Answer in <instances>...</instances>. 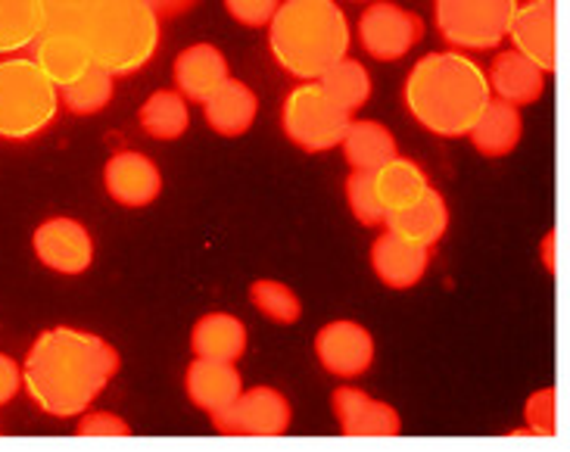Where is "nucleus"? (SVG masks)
Instances as JSON below:
<instances>
[{
  "label": "nucleus",
  "mask_w": 570,
  "mask_h": 452,
  "mask_svg": "<svg viewBox=\"0 0 570 452\" xmlns=\"http://www.w3.org/2000/svg\"><path fill=\"white\" fill-rule=\"evenodd\" d=\"M346 200H350V209L362 225H384L386 222L384 206L377 200V190L371 181V171L353 169V175L346 178Z\"/></svg>",
  "instance_id": "nucleus-31"
},
{
  "label": "nucleus",
  "mask_w": 570,
  "mask_h": 452,
  "mask_svg": "<svg viewBox=\"0 0 570 452\" xmlns=\"http://www.w3.org/2000/svg\"><path fill=\"white\" fill-rule=\"evenodd\" d=\"M334 415L340 431L346 436H400L402 419L390 403H381L358 387H337L334 396Z\"/></svg>",
  "instance_id": "nucleus-14"
},
{
  "label": "nucleus",
  "mask_w": 570,
  "mask_h": 452,
  "mask_svg": "<svg viewBox=\"0 0 570 452\" xmlns=\"http://www.w3.org/2000/svg\"><path fill=\"white\" fill-rule=\"evenodd\" d=\"M91 62L109 76H131L154 60L159 47V10L150 0H97L76 22Z\"/></svg>",
  "instance_id": "nucleus-4"
},
{
  "label": "nucleus",
  "mask_w": 570,
  "mask_h": 452,
  "mask_svg": "<svg viewBox=\"0 0 570 452\" xmlns=\"http://www.w3.org/2000/svg\"><path fill=\"white\" fill-rule=\"evenodd\" d=\"M140 128L156 140H175L190 128V109L178 91H154L138 112Z\"/></svg>",
  "instance_id": "nucleus-27"
},
{
  "label": "nucleus",
  "mask_w": 570,
  "mask_h": 452,
  "mask_svg": "<svg viewBox=\"0 0 570 452\" xmlns=\"http://www.w3.org/2000/svg\"><path fill=\"white\" fill-rule=\"evenodd\" d=\"M281 122H284V135L296 147H303L308 154H324V150L340 147V140L353 122V112L340 107L315 78V81H299L284 97Z\"/></svg>",
  "instance_id": "nucleus-6"
},
{
  "label": "nucleus",
  "mask_w": 570,
  "mask_h": 452,
  "mask_svg": "<svg viewBox=\"0 0 570 452\" xmlns=\"http://www.w3.org/2000/svg\"><path fill=\"white\" fill-rule=\"evenodd\" d=\"M527 424H530L533 434H556V390L546 387L530 396V403H527Z\"/></svg>",
  "instance_id": "nucleus-33"
},
{
  "label": "nucleus",
  "mask_w": 570,
  "mask_h": 452,
  "mask_svg": "<svg viewBox=\"0 0 570 452\" xmlns=\"http://www.w3.org/2000/svg\"><path fill=\"white\" fill-rule=\"evenodd\" d=\"M190 350L203 358L240 362V356L247 353V327L237 315L209 312L197 318V325L190 331Z\"/></svg>",
  "instance_id": "nucleus-22"
},
{
  "label": "nucleus",
  "mask_w": 570,
  "mask_h": 452,
  "mask_svg": "<svg viewBox=\"0 0 570 452\" xmlns=\"http://www.w3.org/2000/svg\"><path fill=\"white\" fill-rule=\"evenodd\" d=\"M119 372V353L100 334L47 327L22 362V387L50 419H78Z\"/></svg>",
  "instance_id": "nucleus-1"
},
{
  "label": "nucleus",
  "mask_w": 570,
  "mask_h": 452,
  "mask_svg": "<svg viewBox=\"0 0 570 452\" xmlns=\"http://www.w3.org/2000/svg\"><path fill=\"white\" fill-rule=\"evenodd\" d=\"M19 387H22V365L13 356L0 353V405L13 403Z\"/></svg>",
  "instance_id": "nucleus-36"
},
{
  "label": "nucleus",
  "mask_w": 570,
  "mask_h": 452,
  "mask_svg": "<svg viewBox=\"0 0 570 452\" xmlns=\"http://www.w3.org/2000/svg\"><path fill=\"white\" fill-rule=\"evenodd\" d=\"M521 131H524L521 109L514 107V104H505V100L493 97L487 104V109L478 116V122L471 125L468 138H471V144L483 156H505L518 147Z\"/></svg>",
  "instance_id": "nucleus-23"
},
{
  "label": "nucleus",
  "mask_w": 570,
  "mask_h": 452,
  "mask_svg": "<svg viewBox=\"0 0 570 452\" xmlns=\"http://www.w3.org/2000/svg\"><path fill=\"white\" fill-rule=\"evenodd\" d=\"M281 7V0H225V10L247 29H265L272 16Z\"/></svg>",
  "instance_id": "nucleus-32"
},
{
  "label": "nucleus",
  "mask_w": 570,
  "mask_h": 452,
  "mask_svg": "<svg viewBox=\"0 0 570 452\" xmlns=\"http://www.w3.org/2000/svg\"><path fill=\"white\" fill-rule=\"evenodd\" d=\"M318 85L337 100L340 107L350 109V112L365 107L371 97L368 69L358 60H350V57H343L340 62H334V66L318 78Z\"/></svg>",
  "instance_id": "nucleus-29"
},
{
  "label": "nucleus",
  "mask_w": 570,
  "mask_h": 452,
  "mask_svg": "<svg viewBox=\"0 0 570 452\" xmlns=\"http://www.w3.org/2000/svg\"><path fill=\"white\" fill-rule=\"evenodd\" d=\"M346 163L358 171H374L384 166L386 159L400 154L396 150V138L390 135V128L374 119H353L346 135L340 140Z\"/></svg>",
  "instance_id": "nucleus-25"
},
{
  "label": "nucleus",
  "mask_w": 570,
  "mask_h": 452,
  "mask_svg": "<svg viewBox=\"0 0 570 452\" xmlns=\"http://www.w3.org/2000/svg\"><path fill=\"white\" fill-rule=\"evenodd\" d=\"M384 225L390 232L405 237V240H412V244L433 247V244L443 240V234L449 228V206L440 190L428 187L415 203H409V206H402L396 213H390Z\"/></svg>",
  "instance_id": "nucleus-20"
},
{
  "label": "nucleus",
  "mask_w": 570,
  "mask_h": 452,
  "mask_svg": "<svg viewBox=\"0 0 570 452\" xmlns=\"http://www.w3.org/2000/svg\"><path fill=\"white\" fill-rule=\"evenodd\" d=\"M315 356L324 365V372L337 374V377H355V374L368 372L374 362V337L368 334V327H362L358 322L340 318L315 334Z\"/></svg>",
  "instance_id": "nucleus-12"
},
{
  "label": "nucleus",
  "mask_w": 570,
  "mask_h": 452,
  "mask_svg": "<svg viewBox=\"0 0 570 452\" xmlns=\"http://www.w3.org/2000/svg\"><path fill=\"white\" fill-rule=\"evenodd\" d=\"M78 436H131L128 421L112 412H81L76 428Z\"/></svg>",
  "instance_id": "nucleus-34"
},
{
  "label": "nucleus",
  "mask_w": 570,
  "mask_h": 452,
  "mask_svg": "<svg viewBox=\"0 0 570 452\" xmlns=\"http://www.w3.org/2000/svg\"><path fill=\"white\" fill-rule=\"evenodd\" d=\"M47 26L45 0H0V53L29 50Z\"/></svg>",
  "instance_id": "nucleus-26"
},
{
  "label": "nucleus",
  "mask_w": 570,
  "mask_h": 452,
  "mask_svg": "<svg viewBox=\"0 0 570 452\" xmlns=\"http://www.w3.org/2000/svg\"><path fill=\"white\" fill-rule=\"evenodd\" d=\"M268 29V50L293 78L315 81L350 53L353 31L337 0H281Z\"/></svg>",
  "instance_id": "nucleus-3"
},
{
  "label": "nucleus",
  "mask_w": 570,
  "mask_h": 452,
  "mask_svg": "<svg viewBox=\"0 0 570 452\" xmlns=\"http://www.w3.org/2000/svg\"><path fill=\"white\" fill-rule=\"evenodd\" d=\"M104 187L116 203L122 206H147L159 197L163 190V175L150 156L122 150L109 156L104 166Z\"/></svg>",
  "instance_id": "nucleus-15"
},
{
  "label": "nucleus",
  "mask_w": 570,
  "mask_h": 452,
  "mask_svg": "<svg viewBox=\"0 0 570 452\" xmlns=\"http://www.w3.org/2000/svg\"><path fill=\"white\" fill-rule=\"evenodd\" d=\"M521 0H433V19L452 50H495L509 38Z\"/></svg>",
  "instance_id": "nucleus-7"
},
{
  "label": "nucleus",
  "mask_w": 570,
  "mask_h": 452,
  "mask_svg": "<svg viewBox=\"0 0 570 452\" xmlns=\"http://www.w3.org/2000/svg\"><path fill=\"white\" fill-rule=\"evenodd\" d=\"M175 91L190 104H203L232 78L228 60L216 45H190L175 57Z\"/></svg>",
  "instance_id": "nucleus-18"
},
{
  "label": "nucleus",
  "mask_w": 570,
  "mask_h": 452,
  "mask_svg": "<svg viewBox=\"0 0 570 452\" xmlns=\"http://www.w3.org/2000/svg\"><path fill=\"white\" fill-rule=\"evenodd\" d=\"M31 47H35L31 60L41 66V72L57 88L76 81L81 72H88L94 66L88 41H85V35L76 22H47L45 31L38 35V41Z\"/></svg>",
  "instance_id": "nucleus-11"
},
{
  "label": "nucleus",
  "mask_w": 570,
  "mask_h": 452,
  "mask_svg": "<svg viewBox=\"0 0 570 452\" xmlns=\"http://www.w3.org/2000/svg\"><path fill=\"white\" fill-rule=\"evenodd\" d=\"M112 94H116L112 76H109L107 69H100V66H91L76 81L62 85L60 104L69 112H76V116H94V112H100V109L107 107L109 100H112Z\"/></svg>",
  "instance_id": "nucleus-28"
},
{
  "label": "nucleus",
  "mask_w": 570,
  "mask_h": 452,
  "mask_svg": "<svg viewBox=\"0 0 570 452\" xmlns=\"http://www.w3.org/2000/svg\"><path fill=\"white\" fill-rule=\"evenodd\" d=\"M402 97L421 128L440 138H462L493 100V91L480 62L462 50H440L412 66Z\"/></svg>",
  "instance_id": "nucleus-2"
},
{
  "label": "nucleus",
  "mask_w": 570,
  "mask_h": 452,
  "mask_svg": "<svg viewBox=\"0 0 570 452\" xmlns=\"http://www.w3.org/2000/svg\"><path fill=\"white\" fill-rule=\"evenodd\" d=\"M424 38L421 16L390 0H374L358 16V45L374 60H400Z\"/></svg>",
  "instance_id": "nucleus-8"
},
{
  "label": "nucleus",
  "mask_w": 570,
  "mask_h": 452,
  "mask_svg": "<svg viewBox=\"0 0 570 452\" xmlns=\"http://www.w3.org/2000/svg\"><path fill=\"white\" fill-rule=\"evenodd\" d=\"M487 81H490V91L499 100L524 107V104L540 100L542 88H546V72L537 62H530L511 47V50L495 53L493 62H490V72H487Z\"/></svg>",
  "instance_id": "nucleus-19"
},
{
  "label": "nucleus",
  "mask_w": 570,
  "mask_h": 452,
  "mask_svg": "<svg viewBox=\"0 0 570 452\" xmlns=\"http://www.w3.org/2000/svg\"><path fill=\"white\" fill-rule=\"evenodd\" d=\"M371 181H374L377 200L384 206L386 216L402 209V206H409V203H415L431 187L428 171L400 154L393 156V159H386L381 169L371 171Z\"/></svg>",
  "instance_id": "nucleus-24"
},
{
  "label": "nucleus",
  "mask_w": 570,
  "mask_h": 452,
  "mask_svg": "<svg viewBox=\"0 0 570 452\" xmlns=\"http://www.w3.org/2000/svg\"><path fill=\"white\" fill-rule=\"evenodd\" d=\"M514 50L537 62L549 76L556 69V0H524L518 3L509 26Z\"/></svg>",
  "instance_id": "nucleus-13"
},
{
  "label": "nucleus",
  "mask_w": 570,
  "mask_h": 452,
  "mask_svg": "<svg viewBox=\"0 0 570 452\" xmlns=\"http://www.w3.org/2000/svg\"><path fill=\"white\" fill-rule=\"evenodd\" d=\"M185 390L197 409H203L206 415H218L240 396L244 377L237 372V362L197 356L187 365Z\"/></svg>",
  "instance_id": "nucleus-17"
},
{
  "label": "nucleus",
  "mask_w": 570,
  "mask_h": 452,
  "mask_svg": "<svg viewBox=\"0 0 570 452\" xmlns=\"http://www.w3.org/2000/svg\"><path fill=\"white\" fill-rule=\"evenodd\" d=\"M428 265H431V247L412 244L390 228L371 244V268L381 278V284L393 287V291L415 287L417 281L424 278Z\"/></svg>",
  "instance_id": "nucleus-16"
},
{
  "label": "nucleus",
  "mask_w": 570,
  "mask_h": 452,
  "mask_svg": "<svg viewBox=\"0 0 570 452\" xmlns=\"http://www.w3.org/2000/svg\"><path fill=\"white\" fill-rule=\"evenodd\" d=\"M213 428L232 436H281L291 431V403L275 387H249L240 390L225 412L209 415Z\"/></svg>",
  "instance_id": "nucleus-9"
},
{
  "label": "nucleus",
  "mask_w": 570,
  "mask_h": 452,
  "mask_svg": "<svg viewBox=\"0 0 570 452\" xmlns=\"http://www.w3.org/2000/svg\"><path fill=\"white\" fill-rule=\"evenodd\" d=\"M256 109H259V100H256L253 88L237 78H228L213 97L203 100V119L218 135L240 138V135H247L249 125L256 119Z\"/></svg>",
  "instance_id": "nucleus-21"
},
{
  "label": "nucleus",
  "mask_w": 570,
  "mask_h": 452,
  "mask_svg": "<svg viewBox=\"0 0 570 452\" xmlns=\"http://www.w3.org/2000/svg\"><path fill=\"white\" fill-rule=\"evenodd\" d=\"M249 299H253L256 309L263 312V315H268L272 322H278V325H293V322H299V315H303L299 296L293 294L287 284H281V281H253V284H249Z\"/></svg>",
  "instance_id": "nucleus-30"
},
{
  "label": "nucleus",
  "mask_w": 570,
  "mask_h": 452,
  "mask_svg": "<svg viewBox=\"0 0 570 452\" xmlns=\"http://www.w3.org/2000/svg\"><path fill=\"white\" fill-rule=\"evenodd\" d=\"M60 112V88L31 57L0 60V138L29 140L50 128Z\"/></svg>",
  "instance_id": "nucleus-5"
},
{
  "label": "nucleus",
  "mask_w": 570,
  "mask_h": 452,
  "mask_svg": "<svg viewBox=\"0 0 570 452\" xmlns=\"http://www.w3.org/2000/svg\"><path fill=\"white\" fill-rule=\"evenodd\" d=\"M159 13H178V10H185V7H190L194 0H150Z\"/></svg>",
  "instance_id": "nucleus-37"
},
{
  "label": "nucleus",
  "mask_w": 570,
  "mask_h": 452,
  "mask_svg": "<svg viewBox=\"0 0 570 452\" xmlns=\"http://www.w3.org/2000/svg\"><path fill=\"white\" fill-rule=\"evenodd\" d=\"M31 247H35L38 263L69 278L88 272L94 263V237L78 218L57 216L41 222L31 237Z\"/></svg>",
  "instance_id": "nucleus-10"
},
{
  "label": "nucleus",
  "mask_w": 570,
  "mask_h": 452,
  "mask_svg": "<svg viewBox=\"0 0 570 452\" xmlns=\"http://www.w3.org/2000/svg\"><path fill=\"white\" fill-rule=\"evenodd\" d=\"M97 0H45L47 22H78Z\"/></svg>",
  "instance_id": "nucleus-35"
}]
</instances>
